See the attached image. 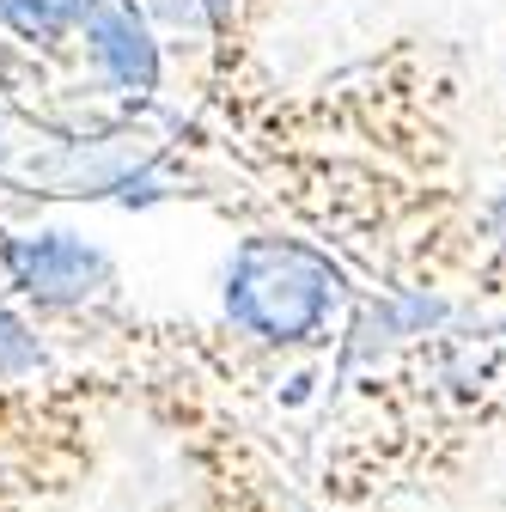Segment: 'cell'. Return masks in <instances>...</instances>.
Returning <instances> with one entry per match:
<instances>
[{
    "label": "cell",
    "mask_w": 506,
    "mask_h": 512,
    "mask_svg": "<svg viewBox=\"0 0 506 512\" xmlns=\"http://www.w3.org/2000/svg\"><path fill=\"white\" fill-rule=\"evenodd\" d=\"M354 287L342 263L293 232H250L232 244V263L220 281L226 324L250 336L257 348H311L336 330V317L348 311Z\"/></svg>",
    "instance_id": "6da1fadb"
},
{
    "label": "cell",
    "mask_w": 506,
    "mask_h": 512,
    "mask_svg": "<svg viewBox=\"0 0 506 512\" xmlns=\"http://www.w3.org/2000/svg\"><path fill=\"white\" fill-rule=\"evenodd\" d=\"M0 269L7 281L37 305V311H80L98 293L116 287V269L98 244H86L80 232L61 226H37V232H7L0 238Z\"/></svg>",
    "instance_id": "7a4b0ae2"
},
{
    "label": "cell",
    "mask_w": 506,
    "mask_h": 512,
    "mask_svg": "<svg viewBox=\"0 0 506 512\" xmlns=\"http://www.w3.org/2000/svg\"><path fill=\"white\" fill-rule=\"evenodd\" d=\"M80 43H86V61L92 74L129 104H147L159 92V74H165V55L153 43V25L135 0H98L80 25Z\"/></svg>",
    "instance_id": "3957f363"
},
{
    "label": "cell",
    "mask_w": 506,
    "mask_h": 512,
    "mask_svg": "<svg viewBox=\"0 0 506 512\" xmlns=\"http://www.w3.org/2000/svg\"><path fill=\"white\" fill-rule=\"evenodd\" d=\"M135 7L171 31H196V37H220V43H232V31L250 19V0H135Z\"/></svg>",
    "instance_id": "277c9868"
},
{
    "label": "cell",
    "mask_w": 506,
    "mask_h": 512,
    "mask_svg": "<svg viewBox=\"0 0 506 512\" xmlns=\"http://www.w3.org/2000/svg\"><path fill=\"white\" fill-rule=\"evenodd\" d=\"M98 0H0V25L25 43H55L61 31H80Z\"/></svg>",
    "instance_id": "5b68a950"
},
{
    "label": "cell",
    "mask_w": 506,
    "mask_h": 512,
    "mask_svg": "<svg viewBox=\"0 0 506 512\" xmlns=\"http://www.w3.org/2000/svg\"><path fill=\"white\" fill-rule=\"evenodd\" d=\"M37 366H43V342L19 324L13 311H0V384H13V378H25Z\"/></svg>",
    "instance_id": "8992f818"
},
{
    "label": "cell",
    "mask_w": 506,
    "mask_h": 512,
    "mask_svg": "<svg viewBox=\"0 0 506 512\" xmlns=\"http://www.w3.org/2000/svg\"><path fill=\"white\" fill-rule=\"evenodd\" d=\"M13 153H19V141H13V122H7V116H0V177H7V171H13Z\"/></svg>",
    "instance_id": "52a82bcc"
},
{
    "label": "cell",
    "mask_w": 506,
    "mask_h": 512,
    "mask_svg": "<svg viewBox=\"0 0 506 512\" xmlns=\"http://www.w3.org/2000/svg\"><path fill=\"white\" fill-rule=\"evenodd\" d=\"M293 512H299V506H293Z\"/></svg>",
    "instance_id": "ba28073f"
}]
</instances>
